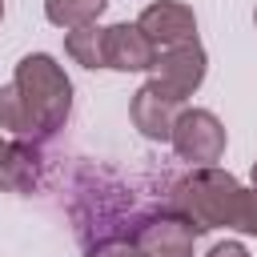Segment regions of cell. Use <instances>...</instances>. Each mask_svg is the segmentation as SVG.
<instances>
[{
    "instance_id": "cell-1",
    "label": "cell",
    "mask_w": 257,
    "mask_h": 257,
    "mask_svg": "<svg viewBox=\"0 0 257 257\" xmlns=\"http://www.w3.org/2000/svg\"><path fill=\"white\" fill-rule=\"evenodd\" d=\"M169 205L181 221L193 225V233H205L217 225L237 233H257V189H241L229 173H217L213 165L185 177L173 189Z\"/></svg>"
},
{
    "instance_id": "cell-2",
    "label": "cell",
    "mask_w": 257,
    "mask_h": 257,
    "mask_svg": "<svg viewBox=\"0 0 257 257\" xmlns=\"http://www.w3.org/2000/svg\"><path fill=\"white\" fill-rule=\"evenodd\" d=\"M12 84L24 92V100H28V108L36 112L44 137L56 133V128L68 120V108H72V84H68L64 68H60L52 56H44V52L24 56V60L16 64Z\"/></svg>"
},
{
    "instance_id": "cell-3",
    "label": "cell",
    "mask_w": 257,
    "mask_h": 257,
    "mask_svg": "<svg viewBox=\"0 0 257 257\" xmlns=\"http://www.w3.org/2000/svg\"><path fill=\"white\" fill-rule=\"evenodd\" d=\"M169 141H173L181 161H193L205 169V165H217L225 153V124L209 108H181Z\"/></svg>"
},
{
    "instance_id": "cell-4",
    "label": "cell",
    "mask_w": 257,
    "mask_h": 257,
    "mask_svg": "<svg viewBox=\"0 0 257 257\" xmlns=\"http://www.w3.org/2000/svg\"><path fill=\"white\" fill-rule=\"evenodd\" d=\"M149 72H153V80H157L165 92H173L177 100H185V96H193V92L201 88V80H205V52H201L197 40L161 48Z\"/></svg>"
},
{
    "instance_id": "cell-5",
    "label": "cell",
    "mask_w": 257,
    "mask_h": 257,
    "mask_svg": "<svg viewBox=\"0 0 257 257\" xmlns=\"http://www.w3.org/2000/svg\"><path fill=\"white\" fill-rule=\"evenodd\" d=\"M181 104H185V100H177V96L165 92L157 80H149V84H141V88L133 92L128 116H133V124H137L149 141H169V137H173V124H177V116H181Z\"/></svg>"
},
{
    "instance_id": "cell-6",
    "label": "cell",
    "mask_w": 257,
    "mask_h": 257,
    "mask_svg": "<svg viewBox=\"0 0 257 257\" xmlns=\"http://www.w3.org/2000/svg\"><path fill=\"white\" fill-rule=\"evenodd\" d=\"M137 24H141V32H145L157 48H173V44L197 40V16H193V8L181 4V0H157V4H149V8L137 16Z\"/></svg>"
},
{
    "instance_id": "cell-7",
    "label": "cell",
    "mask_w": 257,
    "mask_h": 257,
    "mask_svg": "<svg viewBox=\"0 0 257 257\" xmlns=\"http://www.w3.org/2000/svg\"><path fill=\"white\" fill-rule=\"evenodd\" d=\"M157 44L141 32V24H112L104 28V68L120 72H145L157 60Z\"/></svg>"
},
{
    "instance_id": "cell-8",
    "label": "cell",
    "mask_w": 257,
    "mask_h": 257,
    "mask_svg": "<svg viewBox=\"0 0 257 257\" xmlns=\"http://www.w3.org/2000/svg\"><path fill=\"white\" fill-rule=\"evenodd\" d=\"M193 225L181 221L177 213L161 217V221H149L137 237V245L149 253V257H193Z\"/></svg>"
},
{
    "instance_id": "cell-9",
    "label": "cell",
    "mask_w": 257,
    "mask_h": 257,
    "mask_svg": "<svg viewBox=\"0 0 257 257\" xmlns=\"http://www.w3.org/2000/svg\"><path fill=\"white\" fill-rule=\"evenodd\" d=\"M0 128H8L12 137H44L36 112L28 108V100H24V92L16 84L0 88Z\"/></svg>"
},
{
    "instance_id": "cell-10",
    "label": "cell",
    "mask_w": 257,
    "mask_h": 257,
    "mask_svg": "<svg viewBox=\"0 0 257 257\" xmlns=\"http://www.w3.org/2000/svg\"><path fill=\"white\" fill-rule=\"evenodd\" d=\"M108 8V0H44V16L56 24V28H84V24H96V16Z\"/></svg>"
},
{
    "instance_id": "cell-11",
    "label": "cell",
    "mask_w": 257,
    "mask_h": 257,
    "mask_svg": "<svg viewBox=\"0 0 257 257\" xmlns=\"http://www.w3.org/2000/svg\"><path fill=\"white\" fill-rule=\"evenodd\" d=\"M64 52L84 68H104V28H96V24L68 28L64 32Z\"/></svg>"
},
{
    "instance_id": "cell-12",
    "label": "cell",
    "mask_w": 257,
    "mask_h": 257,
    "mask_svg": "<svg viewBox=\"0 0 257 257\" xmlns=\"http://www.w3.org/2000/svg\"><path fill=\"white\" fill-rule=\"evenodd\" d=\"M32 185V157L0 137V189H28Z\"/></svg>"
},
{
    "instance_id": "cell-13",
    "label": "cell",
    "mask_w": 257,
    "mask_h": 257,
    "mask_svg": "<svg viewBox=\"0 0 257 257\" xmlns=\"http://www.w3.org/2000/svg\"><path fill=\"white\" fill-rule=\"evenodd\" d=\"M209 257H249V249H245L241 241H217V245L209 249Z\"/></svg>"
},
{
    "instance_id": "cell-14",
    "label": "cell",
    "mask_w": 257,
    "mask_h": 257,
    "mask_svg": "<svg viewBox=\"0 0 257 257\" xmlns=\"http://www.w3.org/2000/svg\"><path fill=\"white\" fill-rule=\"evenodd\" d=\"M100 257H149L141 245H116V249H108V253H100Z\"/></svg>"
},
{
    "instance_id": "cell-15",
    "label": "cell",
    "mask_w": 257,
    "mask_h": 257,
    "mask_svg": "<svg viewBox=\"0 0 257 257\" xmlns=\"http://www.w3.org/2000/svg\"><path fill=\"white\" fill-rule=\"evenodd\" d=\"M253 189H257V165H253Z\"/></svg>"
},
{
    "instance_id": "cell-16",
    "label": "cell",
    "mask_w": 257,
    "mask_h": 257,
    "mask_svg": "<svg viewBox=\"0 0 257 257\" xmlns=\"http://www.w3.org/2000/svg\"><path fill=\"white\" fill-rule=\"evenodd\" d=\"M0 20H4V0H0Z\"/></svg>"
},
{
    "instance_id": "cell-17",
    "label": "cell",
    "mask_w": 257,
    "mask_h": 257,
    "mask_svg": "<svg viewBox=\"0 0 257 257\" xmlns=\"http://www.w3.org/2000/svg\"><path fill=\"white\" fill-rule=\"evenodd\" d=\"M253 24H257V8H253Z\"/></svg>"
}]
</instances>
